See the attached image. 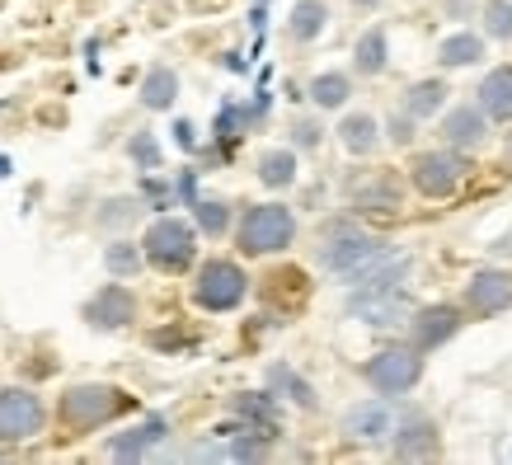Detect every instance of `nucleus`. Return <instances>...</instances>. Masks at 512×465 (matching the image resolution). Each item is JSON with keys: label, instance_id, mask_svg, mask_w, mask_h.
Masks as SVG:
<instances>
[{"label": "nucleus", "instance_id": "obj_1", "mask_svg": "<svg viewBox=\"0 0 512 465\" xmlns=\"http://www.w3.org/2000/svg\"><path fill=\"white\" fill-rule=\"evenodd\" d=\"M386 240L372 231H362L357 221H329L325 235H320V249H315V259L325 273L334 278H353L357 268H367L376 254H386Z\"/></svg>", "mask_w": 512, "mask_h": 465}, {"label": "nucleus", "instance_id": "obj_2", "mask_svg": "<svg viewBox=\"0 0 512 465\" xmlns=\"http://www.w3.org/2000/svg\"><path fill=\"white\" fill-rule=\"evenodd\" d=\"M296 240V217L282 202H254L240 226H235V245L245 259H264V254H282Z\"/></svg>", "mask_w": 512, "mask_h": 465}, {"label": "nucleus", "instance_id": "obj_3", "mask_svg": "<svg viewBox=\"0 0 512 465\" xmlns=\"http://www.w3.org/2000/svg\"><path fill=\"white\" fill-rule=\"evenodd\" d=\"M127 409H137V400L123 386H104V381H85V386H71L62 395V423L76 428V433L104 428V423H113Z\"/></svg>", "mask_w": 512, "mask_h": 465}, {"label": "nucleus", "instance_id": "obj_4", "mask_svg": "<svg viewBox=\"0 0 512 465\" xmlns=\"http://www.w3.org/2000/svg\"><path fill=\"white\" fill-rule=\"evenodd\" d=\"M409 409L414 404H404V395H376V400H362L343 414L339 433L348 442H362V447H381V442H390V433L400 428V419Z\"/></svg>", "mask_w": 512, "mask_h": 465}, {"label": "nucleus", "instance_id": "obj_5", "mask_svg": "<svg viewBox=\"0 0 512 465\" xmlns=\"http://www.w3.org/2000/svg\"><path fill=\"white\" fill-rule=\"evenodd\" d=\"M141 254L160 273H184L193 264V254H198V231L179 217H160L151 221V231L141 235Z\"/></svg>", "mask_w": 512, "mask_h": 465}, {"label": "nucleus", "instance_id": "obj_6", "mask_svg": "<svg viewBox=\"0 0 512 465\" xmlns=\"http://www.w3.org/2000/svg\"><path fill=\"white\" fill-rule=\"evenodd\" d=\"M362 381L376 390V395H409V390L423 381V353L414 343H395V348H381L376 357H367L362 367Z\"/></svg>", "mask_w": 512, "mask_h": 465}, {"label": "nucleus", "instance_id": "obj_7", "mask_svg": "<svg viewBox=\"0 0 512 465\" xmlns=\"http://www.w3.org/2000/svg\"><path fill=\"white\" fill-rule=\"evenodd\" d=\"M249 296V278L245 268L231 264V259H207L198 268V278H193V306L202 310H235L240 301Z\"/></svg>", "mask_w": 512, "mask_h": 465}, {"label": "nucleus", "instance_id": "obj_8", "mask_svg": "<svg viewBox=\"0 0 512 465\" xmlns=\"http://www.w3.org/2000/svg\"><path fill=\"white\" fill-rule=\"evenodd\" d=\"M47 428V404L29 386H5L0 390V442L19 447Z\"/></svg>", "mask_w": 512, "mask_h": 465}, {"label": "nucleus", "instance_id": "obj_9", "mask_svg": "<svg viewBox=\"0 0 512 465\" xmlns=\"http://www.w3.org/2000/svg\"><path fill=\"white\" fill-rule=\"evenodd\" d=\"M466 155L456 151V146H442V151H423L414 155V165H409V179L419 188L423 198H451L456 188L466 184Z\"/></svg>", "mask_w": 512, "mask_h": 465}, {"label": "nucleus", "instance_id": "obj_10", "mask_svg": "<svg viewBox=\"0 0 512 465\" xmlns=\"http://www.w3.org/2000/svg\"><path fill=\"white\" fill-rule=\"evenodd\" d=\"M348 315L362 320L372 329H390V325H404L414 315V301L404 287H381V292H348Z\"/></svg>", "mask_w": 512, "mask_h": 465}, {"label": "nucleus", "instance_id": "obj_11", "mask_svg": "<svg viewBox=\"0 0 512 465\" xmlns=\"http://www.w3.org/2000/svg\"><path fill=\"white\" fill-rule=\"evenodd\" d=\"M404 325H409V343L419 353H433V348H442V343L461 334L466 315H461V306H414V315Z\"/></svg>", "mask_w": 512, "mask_h": 465}, {"label": "nucleus", "instance_id": "obj_12", "mask_svg": "<svg viewBox=\"0 0 512 465\" xmlns=\"http://www.w3.org/2000/svg\"><path fill=\"white\" fill-rule=\"evenodd\" d=\"M85 325L90 329H104V334H113V329H127L132 320H137V296L127 292L123 282H109V287H99V292L85 301Z\"/></svg>", "mask_w": 512, "mask_h": 465}, {"label": "nucleus", "instance_id": "obj_13", "mask_svg": "<svg viewBox=\"0 0 512 465\" xmlns=\"http://www.w3.org/2000/svg\"><path fill=\"white\" fill-rule=\"evenodd\" d=\"M390 451H395V461H433L437 451H442L437 423L423 409H409L400 419V428L390 433Z\"/></svg>", "mask_w": 512, "mask_h": 465}, {"label": "nucleus", "instance_id": "obj_14", "mask_svg": "<svg viewBox=\"0 0 512 465\" xmlns=\"http://www.w3.org/2000/svg\"><path fill=\"white\" fill-rule=\"evenodd\" d=\"M508 306H512V273H503V268H480V273H470V282H466L470 315L489 320V315H498V310H508Z\"/></svg>", "mask_w": 512, "mask_h": 465}, {"label": "nucleus", "instance_id": "obj_15", "mask_svg": "<svg viewBox=\"0 0 512 465\" xmlns=\"http://www.w3.org/2000/svg\"><path fill=\"white\" fill-rule=\"evenodd\" d=\"M165 437H170V419H165V414H151V419H141L137 428L113 433L109 437V456H113V461H146V456H151Z\"/></svg>", "mask_w": 512, "mask_h": 465}, {"label": "nucleus", "instance_id": "obj_16", "mask_svg": "<svg viewBox=\"0 0 512 465\" xmlns=\"http://www.w3.org/2000/svg\"><path fill=\"white\" fill-rule=\"evenodd\" d=\"M442 141L456 146V151H475L489 141V118H484L480 104H456V109H442Z\"/></svg>", "mask_w": 512, "mask_h": 465}, {"label": "nucleus", "instance_id": "obj_17", "mask_svg": "<svg viewBox=\"0 0 512 465\" xmlns=\"http://www.w3.org/2000/svg\"><path fill=\"white\" fill-rule=\"evenodd\" d=\"M348 202H353V212H400L404 188L395 174H367L362 184H353Z\"/></svg>", "mask_w": 512, "mask_h": 465}, {"label": "nucleus", "instance_id": "obj_18", "mask_svg": "<svg viewBox=\"0 0 512 465\" xmlns=\"http://www.w3.org/2000/svg\"><path fill=\"white\" fill-rule=\"evenodd\" d=\"M404 273H409V254H376L367 268H357L353 278H348V287H357V292H381V287H404Z\"/></svg>", "mask_w": 512, "mask_h": 465}, {"label": "nucleus", "instance_id": "obj_19", "mask_svg": "<svg viewBox=\"0 0 512 465\" xmlns=\"http://www.w3.org/2000/svg\"><path fill=\"white\" fill-rule=\"evenodd\" d=\"M231 414L240 423H249V428H259V433L278 437V395L273 390H245V395H235Z\"/></svg>", "mask_w": 512, "mask_h": 465}, {"label": "nucleus", "instance_id": "obj_20", "mask_svg": "<svg viewBox=\"0 0 512 465\" xmlns=\"http://www.w3.org/2000/svg\"><path fill=\"white\" fill-rule=\"evenodd\" d=\"M475 104L484 109V118L512 123V66H494V71L480 80V90H475Z\"/></svg>", "mask_w": 512, "mask_h": 465}, {"label": "nucleus", "instance_id": "obj_21", "mask_svg": "<svg viewBox=\"0 0 512 465\" xmlns=\"http://www.w3.org/2000/svg\"><path fill=\"white\" fill-rule=\"evenodd\" d=\"M447 80H419V85H409L404 90V109L414 123H428V118H437V113L447 109Z\"/></svg>", "mask_w": 512, "mask_h": 465}, {"label": "nucleus", "instance_id": "obj_22", "mask_svg": "<svg viewBox=\"0 0 512 465\" xmlns=\"http://www.w3.org/2000/svg\"><path fill=\"white\" fill-rule=\"evenodd\" d=\"M174 99H179V76H174V66H151L146 80H141V109L170 113Z\"/></svg>", "mask_w": 512, "mask_h": 465}, {"label": "nucleus", "instance_id": "obj_23", "mask_svg": "<svg viewBox=\"0 0 512 465\" xmlns=\"http://www.w3.org/2000/svg\"><path fill=\"white\" fill-rule=\"evenodd\" d=\"M390 66V38L386 29H367L353 43V71L357 76H381Z\"/></svg>", "mask_w": 512, "mask_h": 465}, {"label": "nucleus", "instance_id": "obj_24", "mask_svg": "<svg viewBox=\"0 0 512 465\" xmlns=\"http://www.w3.org/2000/svg\"><path fill=\"white\" fill-rule=\"evenodd\" d=\"M339 141L348 155H372L381 146V123H376L372 113H348L339 123Z\"/></svg>", "mask_w": 512, "mask_h": 465}, {"label": "nucleus", "instance_id": "obj_25", "mask_svg": "<svg viewBox=\"0 0 512 465\" xmlns=\"http://www.w3.org/2000/svg\"><path fill=\"white\" fill-rule=\"evenodd\" d=\"M268 390H273V395H287V400L301 404V409H315V386L296 372L292 362H273V367H268Z\"/></svg>", "mask_w": 512, "mask_h": 465}, {"label": "nucleus", "instance_id": "obj_26", "mask_svg": "<svg viewBox=\"0 0 512 465\" xmlns=\"http://www.w3.org/2000/svg\"><path fill=\"white\" fill-rule=\"evenodd\" d=\"M437 62L447 71H461V66H480L484 62V38L480 33H451L437 43Z\"/></svg>", "mask_w": 512, "mask_h": 465}, {"label": "nucleus", "instance_id": "obj_27", "mask_svg": "<svg viewBox=\"0 0 512 465\" xmlns=\"http://www.w3.org/2000/svg\"><path fill=\"white\" fill-rule=\"evenodd\" d=\"M315 109H343L348 104V94H353V80L343 76V71H320V76L306 85Z\"/></svg>", "mask_w": 512, "mask_h": 465}, {"label": "nucleus", "instance_id": "obj_28", "mask_svg": "<svg viewBox=\"0 0 512 465\" xmlns=\"http://www.w3.org/2000/svg\"><path fill=\"white\" fill-rule=\"evenodd\" d=\"M325 24H329L325 0H301V5L292 10V19H287V29H292L296 43H315V38L325 33Z\"/></svg>", "mask_w": 512, "mask_h": 465}, {"label": "nucleus", "instance_id": "obj_29", "mask_svg": "<svg viewBox=\"0 0 512 465\" xmlns=\"http://www.w3.org/2000/svg\"><path fill=\"white\" fill-rule=\"evenodd\" d=\"M259 184L264 188H292L296 184V151H264L259 155Z\"/></svg>", "mask_w": 512, "mask_h": 465}, {"label": "nucleus", "instance_id": "obj_30", "mask_svg": "<svg viewBox=\"0 0 512 465\" xmlns=\"http://www.w3.org/2000/svg\"><path fill=\"white\" fill-rule=\"evenodd\" d=\"M141 264H146V254H141V245H132V240L104 245V268H109L113 278H137Z\"/></svg>", "mask_w": 512, "mask_h": 465}, {"label": "nucleus", "instance_id": "obj_31", "mask_svg": "<svg viewBox=\"0 0 512 465\" xmlns=\"http://www.w3.org/2000/svg\"><path fill=\"white\" fill-rule=\"evenodd\" d=\"M193 221H198V231L202 235H226L231 231V202H221V198H198L193 202Z\"/></svg>", "mask_w": 512, "mask_h": 465}, {"label": "nucleus", "instance_id": "obj_32", "mask_svg": "<svg viewBox=\"0 0 512 465\" xmlns=\"http://www.w3.org/2000/svg\"><path fill=\"white\" fill-rule=\"evenodd\" d=\"M480 19H484V33H489V38H498V43L512 38V0H484Z\"/></svg>", "mask_w": 512, "mask_h": 465}, {"label": "nucleus", "instance_id": "obj_33", "mask_svg": "<svg viewBox=\"0 0 512 465\" xmlns=\"http://www.w3.org/2000/svg\"><path fill=\"white\" fill-rule=\"evenodd\" d=\"M137 217H141V202L137 198H109L104 207H99V212H94V221H99L104 231H113V226L123 231L127 221H137Z\"/></svg>", "mask_w": 512, "mask_h": 465}, {"label": "nucleus", "instance_id": "obj_34", "mask_svg": "<svg viewBox=\"0 0 512 465\" xmlns=\"http://www.w3.org/2000/svg\"><path fill=\"white\" fill-rule=\"evenodd\" d=\"M127 160H132V165H141V170H160V141H156V132H132V141H127Z\"/></svg>", "mask_w": 512, "mask_h": 465}, {"label": "nucleus", "instance_id": "obj_35", "mask_svg": "<svg viewBox=\"0 0 512 465\" xmlns=\"http://www.w3.org/2000/svg\"><path fill=\"white\" fill-rule=\"evenodd\" d=\"M320 141H325L320 118H296V123H292V146H296V151H320Z\"/></svg>", "mask_w": 512, "mask_h": 465}, {"label": "nucleus", "instance_id": "obj_36", "mask_svg": "<svg viewBox=\"0 0 512 465\" xmlns=\"http://www.w3.org/2000/svg\"><path fill=\"white\" fill-rule=\"evenodd\" d=\"M386 137L395 141V146H409V141H414V118H409V113H390Z\"/></svg>", "mask_w": 512, "mask_h": 465}, {"label": "nucleus", "instance_id": "obj_37", "mask_svg": "<svg viewBox=\"0 0 512 465\" xmlns=\"http://www.w3.org/2000/svg\"><path fill=\"white\" fill-rule=\"evenodd\" d=\"M174 141H179L184 151H193V146H198V127L188 123V118H179V123H174Z\"/></svg>", "mask_w": 512, "mask_h": 465}, {"label": "nucleus", "instance_id": "obj_38", "mask_svg": "<svg viewBox=\"0 0 512 465\" xmlns=\"http://www.w3.org/2000/svg\"><path fill=\"white\" fill-rule=\"evenodd\" d=\"M470 10H475V0H447V15L451 19H466Z\"/></svg>", "mask_w": 512, "mask_h": 465}, {"label": "nucleus", "instance_id": "obj_39", "mask_svg": "<svg viewBox=\"0 0 512 465\" xmlns=\"http://www.w3.org/2000/svg\"><path fill=\"white\" fill-rule=\"evenodd\" d=\"M357 10H376V5H381V0H353Z\"/></svg>", "mask_w": 512, "mask_h": 465}, {"label": "nucleus", "instance_id": "obj_40", "mask_svg": "<svg viewBox=\"0 0 512 465\" xmlns=\"http://www.w3.org/2000/svg\"><path fill=\"white\" fill-rule=\"evenodd\" d=\"M259 5H264V0H259Z\"/></svg>", "mask_w": 512, "mask_h": 465}]
</instances>
